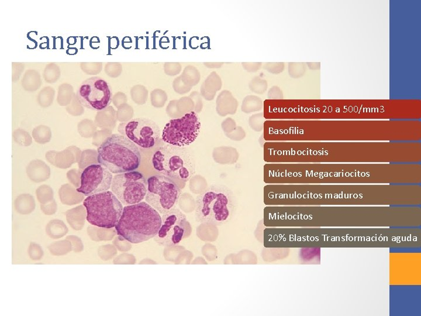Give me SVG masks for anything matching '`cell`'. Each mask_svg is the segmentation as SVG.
Listing matches in <instances>:
<instances>
[{"mask_svg":"<svg viewBox=\"0 0 421 316\" xmlns=\"http://www.w3.org/2000/svg\"><path fill=\"white\" fill-rule=\"evenodd\" d=\"M237 209V199L232 190L224 184H213L197 196L195 218L201 224L222 226L231 221Z\"/></svg>","mask_w":421,"mask_h":316,"instance_id":"obj_1","label":"cell"},{"mask_svg":"<svg viewBox=\"0 0 421 316\" xmlns=\"http://www.w3.org/2000/svg\"><path fill=\"white\" fill-rule=\"evenodd\" d=\"M162 216L146 202L124 207L116 226L117 234L132 244L154 238L160 229Z\"/></svg>","mask_w":421,"mask_h":316,"instance_id":"obj_2","label":"cell"},{"mask_svg":"<svg viewBox=\"0 0 421 316\" xmlns=\"http://www.w3.org/2000/svg\"><path fill=\"white\" fill-rule=\"evenodd\" d=\"M99 164L111 173L120 174L136 170L142 156L135 143L121 134H113L97 150Z\"/></svg>","mask_w":421,"mask_h":316,"instance_id":"obj_3","label":"cell"},{"mask_svg":"<svg viewBox=\"0 0 421 316\" xmlns=\"http://www.w3.org/2000/svg\"><path fill=\"white\" fill-rule=\"evenodd\" d=\"M152 165L159 174L184 183L194 177L196 171L195 157L185 146L169 144L161 146L152 155Z\"/></svg>","mask_w":421,"mask_h":316,"instance_id":"obj_4","label":"cell"},{"mask_svg":"<svg viewBox=\"0 0 421 316\" xmlns=\"http://www.w3.org/2000/svg\"><path fill=\"white\" fill-rule=\"evenodd\" d=\"M84 205L87 209V222L92 226L105 228L116 227L124 209L123 204L110 191L88 196Z\"/></svg>","mask_w":421,"mask_h":316,"instance_id":"obj_5","label":"cell"},{"mask_svg":"<svg viewBox=\"0 0 421 316\" xmlns=\"http://www.w3.org/2000/svg\"><path fill=\"white\" fill-rule=\"evenodd\" d=\"M145 202L160 214L164 215L176 207L181 189L176 182L164 175L148 178Z\"/></svg>","mask_w":421,"mask_h":316,"instance_id":"obj_6","label":"cell"},{"mask_svg":"<svg viewBox=\"0 0 421 316\" xmlns=\"http://www.w3.org/2000/svg\"><path fill=\"white\" fill-rule=\"evenodd\" d=\"M201 126L199 114L195 111H191L166 124L162 132V141L181 147L190 145L199 136Z\"/></svg>","mask_w":421,"mask_h":316,"instance_id":"obj_7","label":"cell"},{"mask_svg":"<svg viewBox=\"0 0 421 316\" xmlns=\"http://www.w3.org/2000/svg\"><path fill=\"white\" fill-rule=\"evenodd\" d=\"M192 227L187 217L179 209L175 208L162 216V224L154 241L164 247H171L189 238Z\"/></svg>","mask_w":421,"mask_h":316,"instance_id":"obj_8","label":"cell"},{"mask_svg":"<svg viewBox=\"0 0 421 316\" xmlns=\"http://www.w3.org/2000/svg\"><path fill=\"white\" fill-rule=\"evenodd\" d=\"M147 187L144 176L139 172L132 171L115 175L111 189L123 205L127 206L145 199Z\"/></svg>","mask_w":421,"mask_h":316,"instance_id":"obj_9","label":"cell"},{"mask_svg":"<svg viewBox=\"0 0 421 316\" xmlns=\"http://www.w3.org/2000/svg\"><path fill=\"white\" fill-rule=\"evenodd\" d=\"M118 131L138 146L143 149L155 147L162 139L161 128L154 121L138 118L120 124Z\"/></svg>","mask_w":421,"mask_h":316,"instance_id":"obj_10","label":"cell"},{"mask_svg":"<svg viewBox=\"0 0 421 316\" xmlns=\"http://www.w3.org/2000/svg\"><path fill=\"white\" fill-rule=\"evenodd\" d=\"M77 97L83 106L91 110L103 111L112 102V89L103 78H91L82 83Z\"/></svg>","mask_w":421,"mask_h":316,"instance_id":"obj_11","label":"cell"},{"mask_svg":"<svg viewBox=\"0 0 421 316\" xmlns=\"http://www.w3.org/2000/svg\"><path fill=\"white\" fill-rule=\"evenodd\" d=\"M113 179L112 174L103 166H89L82 172L81 186L77 190L86 196L103 192L110 189Z\"/></svg>","mask_w":421,"mask_h":316,"instance_id":"obj_12","label":"cell"},{"mask_svg":"<svg viewBox=\"0 0 421 316\" xmlns=\"http://www.w3.org/2000/svg\"><path fill=\"white\" fill-rule=\"evenodd\" d=\"M81 149L76 146H70L62 151H49L45 158L51 165L56 168L66 169L78 163L81 158Z\"/></svg>","mask_w":421,"mask_h":316,"instance_id":"obj_13","label":"cell"},{"mask_svg":"<svg viewBox=\"0 0 421 316\" xmlns=\"http://www.w3.org/2000/svg\"><path fill=\"white\" fill-rule=\"evenodd\" d=\"M26 171L29 179L35 183L43 182L50 177V167L40 159L32 161L28 165Z\"/></svg>","mask_w":421,"mask_h":316,"instance_id":"obj_14","label":"cell"},{"mask_svg":"<svg viewBox=\"0 0 421 316\" xmlns=\"http://www.w3.org/2000/svg\"><path fill=\"white\" fill-rule=\"evenodd\" d=\"M216 104V110L220 116H225L228 114L233 115L237 113L238 102L229 91H223L218 95Z\"/></svg>","mask_w":421,"mask_h":316,"instance_id":"obj_15","label":"cell"},{"mask_svg":"<svg viewBox=\"0 0 421 316\" xmlns=\"http://www.w3.org/2000/svg\"><path fill=\"white\" fill-rule=\"evenodd\" d=\"M87 216V209L84 205L78 206L66 212L67 222L76 231L81 230L84 228Z\"/></svg>","mask_w":421,"mask_h":316,"instance_id":"obj_16","label":"cell"},{"mask_svg":"<svg viewBox=\"0 0 421 316\" xmlns=\"http://www.w3.org/2000/svg\"><path fill=\"white\" fill-rule=\"evenodd\" d=\"M59 196L60 202L65 205L73 206L83 202L84 194L79 192L76 187L70 184H65L60 187Z\"/></svg>","mask_w":421,"mask_h":316,"instance_id":"obj_17","label":"cell"},{"mask_svg":"<svg viewBox=\"0 0 421 316\" xmlns=\"http://www.w3.org/2000/svg\"><path fill=\"white\" fill-rule=\"evenodd\" d=\"M222 87L221 78L215 72H213L208 76L203 83L201 88L203 96L207 100H212L214 98L216 92Z\"/></svg>","mask_w":421,"mask_h":316,"instance_id":"obj_18","label":"cell"},{"mask_svg":"<svg viewBox=\"0 0 421 316\" xmlns=\"http://www.w3.org/2000/svg\"><path fill=\"white\" fill-rule=\"evenodd\" d=\"M14 206L17 213L22 215H28L35 210L36 203L33 196L24 193L16 198Z\"/></svg>","mask_w":421,"mask_h":316,"instance_id":"obj_19","label":"cell"},{"mask_svg":"<svg viewBox=\"0 0 421 316\" xmlns=\"http://www.w3.org/2000/svg\"><path fill=\"white\" fill-rule=\"evenodd\" d=\"M215 159L223 164H234L239 158L237 149L233 147H222L216 150Z\"/></svg>","mask_w":421,"mask_h":316,"instance_id":"obj_20","label":"cell"},{"mask_svg":"<svg viewBox=\"0 0 421 316\" xmlns=\"http://www.w3.org/2000/svg\"><path fill=\"white\" fill-rule=\"evenodd\" d=\"M69 231L68 226L62 220H51L46 226V233L51 238L56 239L62 238Z\"/></svg>","mask_w":421,"mask_h":316,"instance_id":"obj_21","label":"cell"},{"mask_svg":"<svg viewBox=\"0 0 421 316\" xmlns=\"http://www.w3.org/2000/svg\"><path fill=\"white\" fill-rule=\"evenodd\" d=\"M87 231L89 237L94 241L110 240L117 234L116 229L98 227L92 225L88 226Z\"/></svg>","mask_w":421,"mask_h":316,"instance_id":"obj_22","label":"cell"},{"mask_svg":"<svg viewBox=\"0 0 421 316\" xmlns=\"http://www.w3.org/2000/svg\"><path fill=\"white\" fill-rule=\"evenodd\" d=\"M264 101L260 97L254 95H249L242 101L241 110L246 114H251L263 111Z\"/></svg>","mask_w":421,"mask_h":316,"instance_id":"obj_23","label":"cell"},{"mask_svg":"<svg viewBox=\"0 0 421 316\" xmlns=\"http://www.w3.org/2000/svg\"><path fill=\"white\" fill-rule=\"evenodd\" d=\"M98 152L95 150L86 149L83 151L78 162L79 168L82 171L92 165L98 164Z\"/></svg>","mask_w":421,"mask_h":316,"instance_id":"obj_24","label":"cell"},{"mask_svg":"<svg viewBox=\"0 0 421 316\" xmlns=\"http://www.w3.org/2000/svg\"><path fill=\"white\" fill-rule=\"evenodd\" d=\"M181 81L189 87L196 86L199 84L201 75L198 69L193 66H188L185 68L183 75L181 76Z\"/></svg>","mask_w":421,"mask_h":316,"instance_id":"obj_25","label":"cell"},{"mask_svg":"<svg viewBox=\"0 0 421 316\" xmlns=\"http://www.w3.org/2000/svg\"><path fill=\"white\" fill-rule=\"evenodd\" d=\"M48 250L53 256H63L72 251V245L68 239L53 242L49 245Z\"/></svg>","mask_w":421,"mask_h":316,"instance_id":"obj_26","label":"cell"},{"mask_svg":"<svg viewBox=\"0 0 421 316\" xmlns=\"http://www.w3.org/2000/svg\"><path fill=\"white\" fill-rule=\"evenodd\" d=\"M33 136L35 142L40 144H45L52 138V132L49 127L41 125L35 128Z\"/></svg>","mask_w":421,"mask_h":316,"instance_id":"obj_27","label":"cell"},{"mask_svg":"<svg viewBox=\"0 0 421 316\" xmlns=\"http://www.w3.org/2000/svg\"><path fill=\"white\" fill-rule=\"evenodd\" d=\"M37 199L41 204L48 203L54 199L52 188L47 184L41 185L36 190Z\"/></svg>","mask_w":421,"mask_h":316,"instance_id":"obj_28","label":"cell"},{"mask_svg":"<svg viewBox=\"0 0 421 316\" xmlns=\"http://www.w3.org/2000/svg\"><path fill=\"white\" fill-rule=\"evenodd\" d=\"M96 127L91 120H84L79 123L78 132L84 138H90L94 135Z\"/></svg>","mask_w":421,"mask_h":316,"instance_id":"obj_29","label":"cell"},{"mask_svg":"<svg viewBox=\"0 0 421 316\" xmlns=\"http://www.w3.org/2000/svg\"><path fill=\"white\" fill-rule=\"evenodd\" d=\"M266 119L263 112L253 114L249 118L248 124L251 129L255 132H263L264 124Z\"/></svg>","mask_w":421,"mask_h":316,"instance_id":"obj_30","label":"cell"},{"mask_svg":"<svg viewBox=\"0 0 421 316\" xmlns=\"http://www.w3.org/2000/svg\"><path fill=\"white\" fill-rule=\"evenodd\" d=\"M268 88L266 80L259 77H255L249 84V88L255 94L262 95L266 92Z\"/></svg>","mask_w":421,"mask_h":316,"instance_id":"obj_31","label":"cell"},{"mask_svg":"<svg viewBox=\"0 0 421 316\" xmlns=\"http://www.w3.org/2000/svg\"><path fill=\"white\" fill-rule=\"evenodd\" d=\"M12 137L18 144L23 146H29L33 143L30 133L23 130L18 129L12 133Z\"/></svg>","mask_w":421,"mask_h":316,"instance_id":"obj_32","label":"cell"},{"mask_svg":"<svg viewBox=\"0 0 421 316\" xmlns=\"http://www.w3.org/2000/svg\"><path fill=\"white\" fill-rule=\"evenodd\" d=\"M54 91L50 89L44 90L40 92L39 96H38V103L41 105V106L43 107H47L50 106L52 104L54 98Z\"/></svg>","mask_w":421,"mask_h":316,"instance_id":"obj_33","label":"cell"},{"mask_svg":"<svg viewBox=\"0 0 421 316\" xmlns=\"http://www.w3.org/2000/svg\"><path fill=\"white\" fill-rule=\"evenodd\" d=\"M82 172L80 169H72L67 173L69 182L77 189L81 186Z\"/></svg>","mask_w":421,"mask_h":316,"instance_id":"obj_34","label":"cell"},{"mask_svg":"<svg viewBox=\"0 0 421 316\" xmlns=\"http://www.w3.org/2000/svg\"><path fill=\"white\" fill-rule=\"evenodd\" d=\"M28 255L33 261H39L43 257L44 252L41 246L36 242H31L28 248Z\"/></svg>","mask_w":421,"mask_h":316,"instance_id":"obj_35","label":"cell"},{"mask_svg":"<svg viewBox=\"0 0 421 316\" xmlns=\"http://www.w3.org/2000/svg\"><path fill=\"white\" fill-rule=\"evenodd\" d=\"M263 69L271 74H279L285 69V63L283 62H267L264 64Z\"/></svg>","mask_w":421,"mask_h":316,"instance_id":"obj_36","label":"cell"},{"mask_svg":"<svg viewBox=\"0 0 421 316\" xmlns=\"http://www.w3.org/2000/svg\"><path fill=\"white\" fill-rule=\"evenodd\" d=\"M72 245V251L76 253H81L84 250V245L82 239L76 235H69L66 237Z\"/></svg>","mask_w":421,"mask_h":316,"instance_id":"obj_37","label":"cell"},{"mask_svg":"<svg viewBox=\"0 0 421 316\" xmlns=\"http://www.w3.org/2000/svg\"><path fill=\"white\" fill-rule=\"evenodd\" d=\"M72 91L69 89L60 90L57 98V101L60 105H66L70 103L72 100Z\"/></svg>","mask_w":421,"mask_h":316,"instance_id":"obj_38","label":"cell"},{"mask_svg":"<svg viewBox=\"0 0 421 316\" xmlns=\"http://www.w3.org/2000/svg\"><path fill=\"white\" fill-rule=\"evenodd\" d=\"M229 138L235 141H241L245 138L247 136L245 130L241 126H237L234 132L231 133L226 134Z\"/></svg>","mask_w":421,"mask_h":316,"instance_id":"obj_39","label":"cell"},{"mask_svg":"<svg viewBox=\"0 0 421 316\" xmlns=\"http://www.w3.org/2000/svg\"><path fill=\"white\" fill-rule=\"evenodd\" d=\"M83 105L80 103L78 97L76 100H73L71 104L67 108L68 112L73 116H78L84 113V108Z\"/></svg>","mask_w":421,"mask_h":316,"instance_id":"obj_40","label":"cell"},{"mask_svg":"<svg viewBox=\"0 0 421 316\" xmlns=\"http://www.w3.org/2000/svg\"><path fill=\"white\" fill-rule=\"evenodd\" d=\"M41 211L47 216L55 215L57 210V205L55 199L46 204H41Z\"/></svg>","mask_w":421,"mask_h":316,"instance_id":"obj_41","label":"cell"},{"mask_svg":"<svg viewBox=\"0 0 421 316\" xmlns=\"http://www.w3.org/2000/svg\"><path fill=\"white\" fill-rule=\"evenodd\" d=\"M283 91L278 86H274L269 89L267 92V100H283Z\"/></svg>","mask_w":421,"mask_h":316,"instance_id":"obj_42","label":"cell"},{"mask_svg":"<svg viewBox=\"0 0 421 316\" xmlns=\"http://www.w3.org/2000/svg\"><path fill=\"white\" fill-rule=\"evenodd\" d=\"M98 255L102 259L106 260L116 254V251L112 246H102L98 250Z\"/></svg>","mask_w":421,"mask_h":316,"instance_id":"obj_43","label":"cell"},{"mask_svg":"<svg viewBox=\"0 0 421 316\" xmlns=\"http://www.w3.org/2000/svg\"><path fill=\"white\" fill-rule=\"evenodd\" d=\"M222 127L224 132L226 134H229L234 132L237 126L234 120L231 118H228L222 123Z\"/></svg>","mask_w":421,"mask_h":316,"instance_id":"obj_44","label":"cell"},{"mask_svg":"<svg viewBox=\"0 0 421 316\" xmlns=\"http://www.w3.org/2000/svg\"><path fill=\"white\" fill-rule=\"evenodd\" d=\"M244 69L250 73L256 72L259 70L262 63L261 62H242Z\"/></svg>","mask_w":421,"mask_h":316,"instance_id":"obj_45","label":"cell"},{"mask_svg":"<svg viewBox=\"0 0 421 316\" xmlns=\"http://www.w3.org/2000/svg\"><path fill=\"white\" fill-rule=\"evenodd\" d=\"M105 134V133L103 132H98L96 133H95L93 136V138H92V144L95 146H99V147H100V146H101L102 143H103L104 140L108 138L107 136H103Z\"/></svg>","mask_w":421,"mask_h":316,"instance_id":"obj_46","label":"cell"},{"mask_svg":"<svg viewBox=\"0 0 421 316\" xmlns=\"http://www.w3.org/2000/svg\"><path fill=\"white\" fill-rule=\"evenodd\" d=\"M204 64L209 68H219L224 63H204Z\"/></svg>","mask_w":421,"mask_h":316,"instance_id":"obj_47","label":"cell"}]
</instances>
